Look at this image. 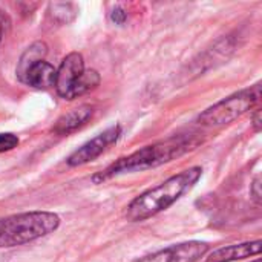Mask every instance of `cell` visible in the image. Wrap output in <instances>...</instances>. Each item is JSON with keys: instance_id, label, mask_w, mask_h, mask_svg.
<instances>
[{"instance_id": "277c9868", "label": "cell", "mask_w": 262, "mask_h": 262, "mask_svg": "<svg viewBox=\"0 0 262 262\" xmlns=\"http://www.w3.org/2000/svg\"><path fill=\"white\" fill-rule=\"evenodd\" d=\"M259 98H261V83H256L255 86L235 92L233 95L210 106L200 115L198 121L207 127L226 126L238 120L244 114H247L250 109H253L259 103Z\"/></svg>"}, {"instance_id": "5bb4252c", "label": "cell", "mask_w": 262, "mask_h": 262, "mask_svg": "<svg viewBox=\"0 0 262 262\" xmlns=\"http://www.w3.org/2000/svg\"><path fill=\"white\" fill-rule=\"evenodd\" d=\"M126 18H127V14H126V11H124L123 8L115 6V8L112 9V12H111V20H112L114 23L123 25V23L126 21Z\"/></svg>"}, {"instance_id": "9a60e30c", "label": "cell", "mask_w": 262, "mask_h": 262, "mask_svg": "<svg viewBox=\"0 0 262 262\" xmlns=\"http://www.w3.org/2000/svg\"><path fill=\"white\" fill-rule=\"evenodd\" d=\"M250 193H252V196H253V200L259 204L261 203V178L258 177L255 181H253V184H252V187H250Z\"/></svg>"}, {"instance_id": "9c48e42d", "label": "cell", "mask_w": 262, "mask_h": 262, "mask_svg": "<svg viewBox=\"0 0 262 262\" xmlns=\"http://www.w3.org/2000/svg\"><path fill=\"white\" fill-rule=\"evenodd\" d=\"M262 250V243L252 241V243H243V244H235V246H227L213 250L207 258L206 262H233L247 259L252 256H258Z\"/></svg>"}, {"instance_id": "e0dca14e", "label": "cell", "mask_w": 262, "mask_h": 262, "mask_svg": "<svg viewBox=\"0 0 262 262\" xmlns=\"http://www.w3.org/2000/svg\"><path fill=\"white\" fill-rule=\"evenodd\" d=\"M2 35H3V23H2V15H0V40H2Z\"/></svg>"}, {"instance_id": "8992f818", "label": "cell", "mask_w": 262, "mask_h": 262, "mask_svg": "<svg viewBox=\"0 0 262 262\" xmlns=\"http://www.w3.org/2000/svg\"><path fill=\"white\" fill-rule=\"evenodd\" d=\"M209 252V244L201 241H187L141 256L134 262H196Z\"/></svg>"}, {"instance_id": "52a82bcc", "label": "cell", "mask_w": 262, "mask_h": 262, "mask_svg": "<svg viewBox=\"0 0 262 262\" xmlns=\"http://www.w3.org/2000/svg\"><path fill=\"white\" fill-rule=\"evenodd\" d=\"M120 135H121V126H118V124L106 129L104 132H101L100 135H97L95 138H92L91 141H88L81 147H78L72 155H69V158L66 161L68 166L77 167V166H83V164H88V163L94 161L111 144L117 143Z\"/></svg>"}, {"instance_id": "3957f363", "label": "cell", "mask_w": 262, "mask_h": 262, "mask_svg": "<svg viewBox=\"0 0 262 262\" xmlns=\"http://www.w3.org/2000/svg\"><path fill=\"white\" fill-rule=\"evenodd\" d=\"M60 227L52 212H26L0 220V249H9L40 239Z\"/></svg>"}, {"instance_id": "2e32d148", "label": "cell", "mask_w": 262, "mask_h": 262, "mask_svg": "<svg viewBox=\"0 0 262 262\" xmlns=\"http://www.w3.org/2000/svg\"><path fill=\"white\" fill-rule=\"evenodd\" d=\"M253 129H255V132H259L261 130V126H262V121H261V112L259 111H256L255 114H253Z\"/></svg>"}, {"instance_id": "7a4b0ae2", "label": "cell", "mask_w": 262, "mask_h": 262, "mask_svg": "<svg viewBox=\"0 0 262 262\" xmlns=\"http://www.w3.org/2000/svg\"><path fill=\"white\" fill-rule=\"evenodd\" d=\"M192 146V141L184 137H175L169 138L161 143H155L150 146H144L134 154L123 157L112 163L109 167L104 170L98 172L97 175L92 177V181L95 184H100L103 181H107L111 178L124 175V173H134V172H143L147 169L158 167L161 164L170 163L172 160L181 157L186 154Z\"/></svg>"}, {"instance_id": "4fadbf2b", "label": "cell", "mask_w": 262, "mask_h": 262, "mask_svg": "<svg viewBox=\"0 0 262 262\" xmlns=\"http://www.w3.org/2000/svg\"><path fill=\"white\" fill-rule=\"evenodd\" d=\"M18 138L14 134H0V154L12 150L18 146Z\"/></svg>"}, {"instance_id": "30bf717a", "label": "cell", "mask_w": 262, "mask_h": 262, "mask_svg": "<svg viewBox=\"0 0 262 262\" xmlns=\"http://www.w3.org/2000/svg\"><path fill=\"white\" fill-rule=\"evenodd\" d=\"M92 114H94V107L91 104H81L61 115L54 126V132L57 135H68L77 130L78 127H81L83 124H86V121L92 117Z\"/></svg>"}, {"instance_id": "7c38bea8", "label": "cell", "mask_w": 262, "mask_h": 262, "mask_svg": "<svg viewBox=\"0 0 262 262\" xmlns=\"http://www.w3.org/2000/svg\"><path fill=\"white\" fill-rule=\"evenodd\" d=\"M98 84H100V75H98V72H97V71H84L81 80L78 81V84H77V88H75L74 98L84 95L86 92L95 89Z\"/></svg>"}, {"instance_id": "5b68a950", "label": "cell", "mask_w": 262, "mask_h": 262, "mask_svg": "<svg viewBox=\"0 0 262 262\" xmlns=\"http://www.w3.org/2000/svg\"><path fill=\"white\" fill-rule=\"evenodd\" d=\"M84 74V61L81 54L78 52H71L66 55L55 69V80H54V88L57 94L64 98V100H74V92Z\"/></svg>"}, {"instance_id": "6da1fadb", "label": "cell", "mask_w": 262, "mask_h": 262, "mask_svg": "<svg viewBox=\"0 0 262 262\" xmlns=\"http://www.w3.org/2000/svg\"><path fill=\"white\" fill-rule=\"evenodd\" d=\"M201 175L203 169L195 166L167 178L157 187L143 192L126 207V218L130 223H141L164 212L172 204H175L189 189H192Z\"/></svg>"}, {"instance_id": "8fae6325", "label": "cell", "mask_w": 262, "mask_h": 262, "mask_svg": "<svg viewBox=\"0 0 262 262\" xmlns=\"http://www.w3.org/2000/svg\"><path fill=\"white\" fill-rule=\"evenodd\" d=\"M48 54V48L45 43L41 41H37V43H32L20 57V61L17 64V74H20L21 71H25L29 64L38 61V60H45V55Z\"/></svg>"}, {"instance_id": "ac0fdd59", "label": "cell", "mask_w": 262, "mask_h": 262, "mask_svg": "<svg viewBox=\"0 0 262 262\" xmlns=\"http://www.w3.org/2000/svg\"><path fill=\"white\" fill-rule=\"evenodd\" d=\"M253 262H261V259H259V258H258V259H255V261Z\"/></svg>"}, {"instance_id": "ba28073f", "label": "cell", "mask_w": 262, "mask_h": 262, "mask_svg": "<svg viewBox=\"0 0 262 262\" xmlns=\"http://www.w3.org/2000/svg\"><path fill=\"white\" fill-rule=\"evenodd\" d=\"M18 80L35 89H49L54 86L55 68L46 60H38L29 64L25 71L17 74Z\"/></svg>"}]
</instances>
